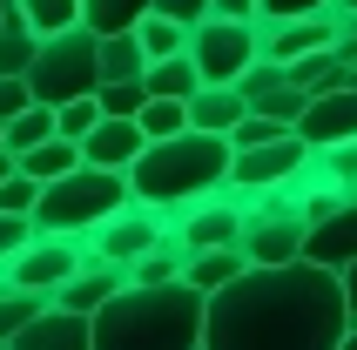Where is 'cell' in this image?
<instances>
[{
    "mask_svg": "<svg viewBox=\"0 0 357 350\" xmlns=\"http://www.w3.org/2000/svg\"><path fill=\"white\" fill-rule=\"evenodd\" d=\"M14 350H95V317H81V310H68V303L47 296L14 330Z\"/></svg>",
    "mask_w": 357,
    "mask_h": 350,
    "instance_id": "cell-11",
    "label": "cell"
},
{
    "mask_svg": "<svg viewBox=\"0 0 357 350\" xmlns=\"http://www.w3.org/2000/svg\"><path fill=\"white\" fill-rule=\"evenodd\" d=\"M40 135H54V101H27L20 115H7V121H0V142H7V155L34 149Z\"/></svg>",
    "mask_w": 357,
    "mask_h": 350,
    "instance_id": "cell-22",
    "label": "cell"
},
{
    "mask_svg": "<svg viewBox=\"0 0 357 350\" xmlns=\"http://www.w3.org/2000/svg\"><path fill=\"white\" fill-rule=\"evenodd\" d=\"M27 236H34V215H7V209H0V263H7Z\"/></svg>",
    "mask_w": 357,
    "mask_h": 350,
    "instance_id": "cell-34",
    "label": "cell"
},
{
    "mask_svg": "<svg viewBox=\"0 0 357 350\" xmlns=\"http://www.w3.org/2000/svg\"><path fill=\"white\" fill-rule=\"evenodd\" d=\"M283 81L303 88V101H310V95H324V88H337V81H344V54H337V47H310V54L283 61Z\"/></svg>",
    "mask_w": 357,
    "mask_h": 350,
    "instance_id": "cell-19",
    "label": "cell"
},
{
    "mask_svg": "<svg viewBox=\"0 0 357 350\" xmlns=\"http://www.w3.org/2000/svg\"><path fill=\"white\" fill-rule=\"evenodd\" d=\"M142 149V128L135 115H101L88 135H81V162H101V169H128Z\"/></svg>",
    "mask_w": 357,
    "mask_h": 350,
    "instance_id": "cell-15",
    "label": "cell"
},
{
    "mask_svg": "<svg viewBox=\"0 0 357 350\" xmlns=\"http://www.w3.org/2000/svg\"><path fill=\"white\" fill-rule=\"evenodd\" d=\"M81 263V236H61V229H34L7 263H0V283H20V290H40L54 296L68 283V270Z\"/></svg>",
    "mask_w": 357,
    "mask_h": 350,
    "instance_id": "cell-9",
    "label": "cell"
},
{
    "mask_svg": "<svg viewBox=\"0 0 357 350\" xmlns=\"http://www.w3.org/2000/svg\"><path fill=\"white\" fill-rule=\"evenodd\" d=\"M142 81H95V101H101V115H135L142 108Z\"/></svg>",
    "mask_w": 357,
    "mask_h": 350,
    "instance_id": "cell-31",
    "label": "cell"
},
{
    "mask_svg": "<svg viewBox=\"0 0 357 350\" xmlns=\"http://www.w3.org/2000/svg\"><path fill=\"white\" fill-rule=\"evenodd\" d=\"M189 61L202 81H236L257 61V20H229V14H202L189 27Z\"/></svg>",
    "mask_w": 357,
    "mask_h": 350,
    "instance_id": "cell-8",
    "label": "cell"
},
{
    "mask_svg": "<svg viewBox=\"0 0 357 350\" xmlns=\"http://www.w3.org/2000/svg\"><path fill=\"white\" fill-rule=\"evenodd\" d=\"M34 47H40V34H27V20H20V14L0 20V75H27Z\"/></svg>",
    "mask_w": 357,
    "mask_h": 350,
    "instance_id": "cell-27",
    "label": "cell"
},
{
    "mask_svg": "<svg viewBox=\"0 0 357 350\" xmlns=\"http://www.w3.org/2000/svg\"><path fill=\"white\" fill-rule=\"evenodd\" d=\"M243 108H250V101L236 95V81H202L196 95H189V128H209V135H229Z\"/></svg>",
    "mask_w": 357,
    "mask_h": 350,
    "instance_id": "cell-16",
    "label": "cell"
},
{
    "mask_svg": "<svg viewBox=\"0 0 357 350\" xmlns=\"http://www.w3.org/2000/svg\"><path fill=\"white\" fill-rule=\"evenodd\" d=\"M95 68H101V81H142L149 54H142L135 27H121V34H101V47H95Z\"/></svg>",
    "mask_w": 357,
    "mask_h": 350,
    "instance_id": "cell-21",
    "label": "cell"
},
{
    "mask_svg": "<svg viewBox=\"0 0 357 350\" xmlns=\"http://www.w3.org/2000/svg\"><path fill=\"white\" fill-rule=\"evenodd\" d=\"M209 14H229V20H257V0H209Z\"/></svg>",
    "mask_w": 357,
    "mask_h": 350,
    "instance_id": "cell-39",
    "label": "cell"
},
{
    "mask_svg": "<svg viewBox=\"0 0 357 350\" xmlns=\"http://www.w3.org/2000/svg\"><path fill=\"white\" fill-rule=\"evenodd\" d=\"M162 229H169V215H162V209H149V202H121V209L108 215L101 229H88L81 243H88V256H101V263H121V270H128V263H135V256L149 250Z\"/></svg>",
    "mask_w": 357,
    "mask_h": 350,
    "instance_id": "cell-10",
    "label": "cell"
},
{
    "mask_svg": "<svg viewBox=\"0 0 357 350\" xmlns=\"http://www.w3.org/2000/svg\"><path fill=\"white\" fill-rule=\"evenodd\" d=\"M14 14L27 20V34H61V27H75L81 20V0H14Z\"/></svg>",
    "mask_w": 357,
    "mask_h": 350,
    "instance_id": "cell-25",
    "label": "cell"
},
{
    "mask_svg": "<svg viewBox=\"0 0 357 350\" xmlns=\"http://www.w3.org/2000/svg\"><path fill=\"white\" fill-rule=\"evenodd\" d=\"M250 108H263V115H277V121H290L297 128V115H303V88H290V81H277L263 101H250Z\"/></svg>",
    "mask_w": 357,
    "mask_h": 350,
    "instance_id": "cell-33",
    "label": "cell"
},
{
    "mask_svg": "<svg viewBox=\"0 0 357 350\" xmlns=\"http://www.w3.org/2000/svg\"><path fill=\"white\" fill-rule=\"evenodd\" d=\"M331 14H357V0H331Z\"/></svg>",
    "mask_w": 357,
    "mask_h": 350,
    "instance_id": "cell-40",
    "label": "cell"
},
{
    "mask_svg": "<svg viewBox=\"0 0 357 350\" xmlns=\"http://www.w3.org/2000/svg\"><path fill=\"white\" fill-rule=\"evenodd\" d=\"M351 310L344 283L317 256L243 263L222 290H209L202 350H344Z\"/></svg>",
    "mask_w": 357,
    "mask_h": 350,
    "instance_id": "cell-1",
    "label": "cell"
},
{
    "mask_svg": "<svg viewBox=\"0 0 357 350\" xmlns=\"http://www.w3.org/2000/svg\"><path fill=\"white\" fill-rule=\"evenodd\" d=\"M40 303H47L40 290H20V283H0V344H14V330H20V324H27V317L40 310Z\"/></svg>",
    "mask_w": 357,
    "mask_h": 350,
    "instance_id": "cell-28",
    "label": "cell"
},
{
    "mask_svg": "<svg viewBox=\"0 0 357 350\" xmlns=\"http://www.w3.org/2000/svg\"><path fill=\"white\" fill-rule=\"evenodd\" d=\"M303 209L290 189H263V195H243V229H236V250L243 263H290L303 256Z\"/></svg>",
    "mask_w": 357,
    "mask_h": 350,
    "instance_id": "cell-6",
    "label": "cell"
},
{
    "mask_svg": "<svg viewBox=\"0 0 357 350\" xmlns=\"http://www.w3.org/2000/svg\"><path fill=\"white\" fill-rule=\"evenodd\" d=\"M149 7H155V14H176V20H189V27H196V20L209 14V0H149Z\"/></svg>",
    "mask_w": 357,
    "mask_h": 350,
    "instance_id": "cell-37",
    "label": "cell"
},
{
    "mask_svg": "<svg viewBox=\"0 0 357 350\" xmlns=\"http://www.w3.org/2000/svg\"><path fill=\"white\" fill-rule=\"evenodd\" d=\"M142 88L149 95H176V101H189L202 88V75H196V61H189V47H176V54H155L149 68H142Z\"/></svg>",
    "mask_w": 357,
    "mask_h": 350,
    "instance_id": "cell-18",
    "label": "cell"
},
{
    "mask_svg": "<svg viewBox=\"0 0 357 350\" xmlns=\"http://www.w3.org/2000/svg\"><path fill=\"white\" fill-rule=\"evenodd\" d=\"M95 47L101 34L88 27V20H75V27H61V34H47L34 47V61H27V95L34 101H75V95H95Z\"/></svg>",
    "mask_w": 357,
    "mask_h": 350,
    "instance_id": "cell-5",
    "label": "cell"
},
{
    "mask_svg": "<svg viewBox=\"0 0 357 350\" xmlns=\"http://www.w3.org/2000/svg\"><path fill=\"white\" fill-rule=\"evenodd\" d=\"M344 350H357V324H351V330H344Z\"/></svg>",
    "mask_w": 357,
    "mask_h": 350,
    "instance_id": "cell-41",
    "label": "cell"
},
{
    "mask_svg": "<svg viewBox=\"0 0 357 350\" xmlns=\"http://www.w3.org/2000/svg\"><path fill=\"white\" fill-rule=\"evenodd\" d=\"M135 128H142V142H155V135H182V128H189V101H176V95H142Z\"/></svg>",
    "mask_w": 357,
    "mask_h": 350,
    "instance_id": "cell-23",
    "label": "cell"
},
{
    "mask_svg": "<svg viewBox=\"0 0 357 350\" xmlns=\"http://www.w3.org/2000/svg\"><path fill=\"white\" fill-rule=\"evenodd\" d=\"M95 121H101V101H95V95L54 101V128H61V135H68V142H81V135H88V128H95Z\"/></svg>",
    "mask_w": 357,
    "mask_h": 350,
    "instance_id": "cell-29",
    "label": "cell"
},
{
    "mask_svg": "<svg viewBox=\"0 0 357 350\" xmlns=\"http://www.w3.org/2000/svg\"><path fill=\"white\" fill-rule=\"evenodd\" d=\"M303 256H317V263H331V270L357 256V189L344 195L337 209H324L317 222L303 229Z\"/></svg>",
    "mask_w": 357,
    "mask_h": 350,
    "instance_id": "cell-14",
    "label": "cell"
},
{
    "mask_svg": "<svg viewBox=\"0 0 357 350\" xmlns=\"http://www.w3.org/2000/svg\"><path fill=\"white\" fill-rule=\"evenodd\" d=\"M121 175H128V202H149V209L176 215V209H189L196 195L229 189V135H209V128L155 135V142L135 149V162Z\"/></svg>",
    "mask_w": 357,
    "mask_h": 350,
    "instance_id": "cell-3",
    "label": "cell"
},
{
    "mask_svg": "<svg viewBox=\"0 0 357 350\" xmlns=\"http://www.w3.org/2000/svg\"><path fill=\"white\" fill-rule=\"evenodd\" d=\"M128 283V270L121 263H101V256H88V243H81V263L68 270V283L54 290V303H68V310H81V317H95L108 296Z\"/></svg>",
    "mask_w": 357,
    "mask_h": 350,
    "instance_id": "cell-13",
    "label": "cell"
},
{
    "mask_svg": "<svg viewBox=\"0 0 357 350\" xmlns=\"http://www.w3.org/2000/svg\"><path fill=\"white\" fill-rule=\"evenodd\" d=\"M0 7H14V0H0Z\"/></svg>",
    "mask_w": 357,
    "mask_h": 350,
    "instance_id": "cell-43",
    "label": "cell"
},
{
    "mask_svg": "<svg viewBox=\"0 0 357 350\" xmlns=\"http://www.w3.org/2000/svg\"><path fill=\"white\" fill-rule=\"evenodd\" d=\"M337 283H344V310H351V324H357V256L337 263Z\"/></svg>",
    "mask_w": 357,
    "mask_h": 350,
    "instance_id": "cell-38",
    "label": "cell"
},
{
    "mask_svg": "<svg viewBox=\"0 0 357 350\" xmlns=\"http://www.w3.org/2000/svg\"><path fill=\"white\" fill-rule=\"evenodd\" d=\"M149 14V0H81V20L95 27V34H121V27H135Z\"/></svg>",
    "mask_w": 357,
    "mask_h": 350,
    "instance_id": "cell-26",
    "label": "cell"
},
{
    "mask_svg": "<svg viewBox=\"0 0 357 350\" xmlns=\"http://www.w3.org/2000/svg\"><path fill=\"white\" fill-rule=\"evenodd\" d=\"M0 149H7V142H0Z\"/></svg>",
    "mask_w": 357,
    "mask_h": 350,
    "instance_id": "cell-44",
    "label": "cell"
},
{
    "mask_svg": "<svg viewBox=\"0 0 357 350\" xmlns=\"http://www.w3.org/2000/svg\"><path fill=\"white\" fill-rule=\"evenodd\" d=\"M331 0H257V20H290V14H324Z\"/></svg>",
    "mask_w": 357,
    "mask_h": 350,
    "instance_id": "cell-35",
    "label": "cell"
},
{
    "mask_svg": "<svg viewBox=\"0 0 357 350\" xmlns=\"http://www.w3.org/2000/svg\"><path fill=\"white\" fill-rule=\"evenodd\" d=\"M209 296L189 276L169 283H121L95 310V350H202Z\"/></svg>",
    "mask_w": 357,
    "mask_h": 350,
    "instance_id": "cell-2",
    "label": "cell"
},
{
    "mask_svg": "<svg viewBox=\"0 0 357 350\" xmlns=\"http://www.w3.org/2000/svg\"><path fill=\"white\" fill-rule=\"evenodd\" d=\"M128 202V175L121 169H101V162H75L68 175H54V182H40L34 195V229H61V236H88L101 229L108 215Z\"/></svg>",
    "mask_w": 357,
    "mask_h": 350,
    "instance_id": "cell-4",
    "label": "cell"
},
{
    "mask_svg": "<svg viewBox=\"0 0 357 350\" xmlns=\"http://www.w3.org/2000/svg\"><path fill=\"white\" fill-rule=\"evenodd\" d=\"M135 40H142V54L155 61V54H176V47H189V20H176V14H149L135 20Z\"/></svg>",
    "mask_w": 357,
    "mask_h": 350,
    "instance_id": "cell-24",
    "label": "cell"
},
{
    "mask_svg": "<svg viewBox=\"0 0 357 350\" xmlns=\"http://www.w3.org/2000/svg\"><path fill=\"white\" fill-rule=\"evenodd\" d=\"M297 135L310 142V149H324V142H351L357 135V88L337 81V88L310 95V101H303V115H297Z\"/></svg>",
    "mask_w": 357,
    "mask_h": 350,
    "instance_id": "cell-12",
    "label": "cell"
},
{
    "mask_svg": "<svg viewBox=\"0 0 357 350\" xmlns=\"http://www.w3.org/2000/svg\"><path fill=\"white\" fill-rule=\"evenodd\" d=\"M34 195H40L34 175H20V169L0 175V209H7V215H27V209H34Z\"/></svg>",
    "mask_w": 357,
    "mask_h": 350,
    "instance_id": "cell-32",
    "label": "cell"
},
{
    "mask_svg": "<svg viewBox=\"0 0 357 350\" xmlns=\"http://www.w3.org/2000/svg\"><path fill=\"white\" fill-rule=\"evenodd\" d=\"M236 270H243V250H236V243H209V250H189V256H182V276H189L202 296L222 290Z\"/></svg>",
    "mask_w": 357,
    "mask_h": 350,
    "instance_id": "cell-20",
    "label": "cell"
},
{
    "mask_svg": "<svg viewBox=\"0 0 357 350\" xmlns=\"http://www.w3.org/2000/svg\"><path fill=\"white\" fill-rule=\"evenodd\" d=\"M310 155H317V149H310L297 128H283V135H270V142H250V149H229V189H243V195L297 189Z\"/></svg>",
    "mask_w": 357,
    "mask_h": 350,
    "instance_id": "cell-7",
    "label": "cell"
},
{
    "mask_svg": "<svg viewBox=\"0 0 357 350\" xmlns=\"http://www.w3.org/2000/svg\"><path fill=\"white\" fill-rule=\"evenodd\" d=\"M277 81H283V61L257 54V61H250V68H243V75H236V95H243V101H263V95H270V88H277Z\"/></svg>",
    "mask_w": 357,
    "mask_h": 350,
    "instance_id": "cell-30",
    "label": "cell"
},
{
    "mask_svg": "<svg viewBox=\"0 0 357 350\" xmlns=\"http://www.w3.org/2000/svg\"><path fill=\"white\" fill-rule=\"evenodd\" d=\"M7 169H14V155H7V149H0V175H7Z\"/></svg>",
    "mask_w": 357,
    "mask_h": 350,
    "instance_id": "cell-42",
    "label": "cell"
},
{
    "mask_svg": "<svg viewBox=\"0 0 357 350\" xmlns=\"http://www.w3.org/2000/svg\"><path fill=\"white\" fill-rule=\"evenodd\" d=\"M75 162H81V142H68V135L54 128V135H40L34 149H20L14 169H20V175H34V182H54V175H68Z\"/></svg>",
    "mask_w": 357,
    "mask_h": 350,
    "instance_id": "cell-17",
    "label": "cell"
},
{
    "mask_svg": "<svg viewBox=\"0 0 357 350\" xmlns=\"http://www.w3.org/2000/svg\"><path fill=\"white\" fill-rule=\"evenodd\" d=\"M27 101H34V95H27V75H0V121L20 115Z\"/></svg>",
    "mask_w": 357,
    "mask_h": 350,
    "instance_id": "cell-36",
    "label": "cell"
}]
</instances>
